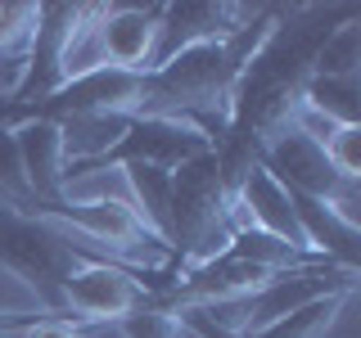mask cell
Wrapping results in <instances>:
<instances>
[{
	"label": "cell",
	"instance_id": "cell-1",
	"mask_svg": "<svg viewBox=\"0 0 361 338\" xmlns=\"http://www.w3.org/2000/svg\"><path fill=\"white\" fill-rule=\"evenodd\" d=\"M361 18L357 5H293L276 9L267 41L257 54L244 63L240 82L231 90V113H226V131L212 144L221 167L226 189H235L248 167L262 158V149L280 131H289L293 113L302 108V86L312 77L316 50L330 41L334 27Z\"/></svg>",
	"mask_w": 361,
	"mask_h": 338
},
{
	"label": "cell",
	"instance_id": "cell-2",
	"mask_svg": "<svg viewBox=\"0 0 361 338\" xmlns=\"http://www.w3.org/2000/svg\"><path fill=\"white\" fill-rule=\"evenodd\" d=\"M276 9H257L240 32L221 41H199L176 50L172 59L145 73V95H140V118H172L208 135V144L221 140L226 113H231V90L240 82L244 63L257 54L267 41Z\"/></svg>",
	"mask_w": 361,
	"mask_h": 338
},
{
	"label": "cell",
	"instance_id": "cell-3",
	"mask_svg": "<svg viewBox=\"0 0 361 338\" xmlns=\"http://www.w3.org/2000/svg\"><path fill=\"white\" fill-rule=\"evenodd\" d=\"M235 234V212H231V189L221 180L217 154H199L172 172V194H167V275H176L208 257L226 253Z\"/></svg>",
	"mask_w": 361,
	"mask_h": 338
},
{
	"label": "cell",
	"instance_id": "cell-4",
	"mask_svg": "<svg viewBox=\"0 0 361 338\" xmlns=\"http://www.w3.org/2000/svg\"><path fill=\"white\" fill-rule=\"evenodd\" d=\"M86 257L90 253L68 230L27 217V212L9 208V203H0V266L37 293L45 315H59L63 320V280L73 275Z\"/></svg>",
	"mask_w": 361,
	"mask_h": 338
},
{
	"label": "cell",
	"instance_id": "cell-5",
	"mask_svg": "<svg viewBox=\"0 0 361 338\" xmlns=\"http://www.w3.org/2000/svg\"><path fill=\"white\" fill-rule=\"evenodd\" d=\"M353 289L357 293V270L353 266H302V270H285V275H271L257 293H248L240 302H221V307H199L212 325H221L226 334L235 338H253L257 330L276 325L280 315H289L293 307L312 298H325V293H343Z\"/></svg>",
	"mask_w": 361,
	"mask_h": 338
},
{
	"label": "cell",
	"instance_id": "cell-6",
	"mask_svg": "<svg viewBox=\"0 0 361 338\" xmlns=\"http://www.w3.org/2000/svg\"><path fill=\"white\" fill-rule=\"evenodd\" d=\"M208 149H212L208 135L185 127V122L140 118V113H131L122 135L109 144L104 154L82 158V163H63V189L73 185V180H82V176L104 172V167H131V163H149V167H163V172H176L180 163H190V158H199Z\"/></svg>",
	"mask_w": 361,
	"mask_h": 338
},
{
	"label": "cell",
	"instance_id": "cell-7",
	"mask_svg": "<svg viewBox=\"0 0 361 338\" xmlns=\"http://www.w3.org/2000/svg\"><path fill=\"white\" fill-rule=\"evenodd\" d=\"M257 167L271 172L289 194H302V199H316L325 208H334L338 217L357 221V180H343L334 172V163L325 158V144L302 135L298 127L280 131L276 140L262 149Z\"/></svg>",
	"mask_w": 361,
	"mask_h": 338
},
{
	"label": "cell",
	"instance_id": "cell-8",
	"mask_svg": "<svg viewBox=\"0 0 361 338\" xmlns=\"http://www.w3.org/2000/svg\"><path fill=\"white\" fill-rule=\"evenodd\" d=\"M145 307H149V293L127 266L86 257L63 280V320L73 325H118Z\"/></svg>",
	"mask_w": 361,
	"mask_h": 338
},
{
	"label": "cell",
	"instance_id": "cell-9",
	"mask_svg": "<svg viewBox=\"0 0 361 338\" xmlns=\"http://www.w3.org/2000/svg\"><path fill=\"white\" fill-rule=\"evenodd\" d=\"M73 18H77V5H37V32H32L27 59H23V73L5 99L32 104V99L63 86V45H68V32H73Z\"/></svg>",
	"mask_w": 361,
	"mask_h": 338
},
{
	"label": "cell",
	"instance_id": "cell-10",
	"mask_svg": "<svg viewBox=\"0 0 361 338\" xmlns=\"http://www.w3.org/2000/svg\"><path fill=\"white\" fill-rule=\"evenodd\" d=\"M231 212H235V225H248V230H262V234H276V239H285L289 248H302V253H312L307 239H302V225L293 217V203H289V189L280 185L271 172L262 167H248V172L235 180L231 189ZM321 257V253H316Z\"/></svg>",
	"mask_w": 361,
	"mask_h": 338
},
{
	"label": "cell",
	"instance_id": "cell-11",
	"mask_svg": "<svg viewBox=\"0 0 361 338\" xmlns=\"http://www.w3.org/2000/svg\"><path fill=\"white\" fill-rule=\"evenodd\" d=\"M253 14H257V9L231 5V0H221V5H163L158 41H154V63L149 68H158L163 59H172V54L185 50V45L231 37V32H240Z\"/></svg>",
	"mask_w": 361,
	"mask_h": 338
},
{
	"label": "cell",
	"instance_id": "cell-12",
	"mask_svg": "<svg viewBox=\"0 0 361 338\" xmlns=\"http://www.w3.org/2000/svg\"><path fill=\"white\" fill-rule=\"evenodd\" d=\"M14 144H18V163H23V176H27L32 203L63 199V163H68L63 131L50 127V122H23V127H14Z\"/></svg>",
	"mask_w": 361,
	"mask_h": 338
},
{
	"label": "cell",
	"instance_id": "cell-13",
	"mask_svg": "<svg viewBox=\"0 0 361 338\" xmlns=\"http://www.w3.org/2000/svg\"><path fill=\"white\" fill-rule=\"evenodd\" d=\"M302 108L330 118L334 127H361V73L357 77H307Z\"/></svg>",
	"mask_w": 361,
	"mask_h": 338
},
{
	"label": "cell",
	"instance_id": "cell-14",
	"mask_svg": "<svg viewBox=\"0 0 361 338\" xmlns=\"http://www.w3.org/2000/svg\"><path fill=\"white\" fill-rule=\"evenodd\" d=\"M348 302H353V289L325 293V298H312V302H302V307H293L289 315H280L276 325L257 330L253 338H321V334L338 320V315H343Z\"/></svg>",
	"mask_w": 361,
	"mask_h": 338
},
{
	"label": "cell",
	"instance_id": "cell-15",
	"mask_svg": "<svg viewBox=\"0 0 361 338\" xmlns=\"http://www.w3.org/2000/svg\"><path fill=\"white\" fill-rule=\"evenodd\" d=\"M361 73V27L357 18L330 32V41L316 50L312 77H357Z\"/></svg>",
	"mask_w": 361,
	"mask_h": 338
},
{
	"label": "cell",
	"instance_id": "cell-16",
	"mask_svg": "<svg viewBox=\"0 0 361 338\" xmlns=\"http://www.w3.org/2000/svg\"><path fill=\"white\" fill-rule=\"evenodd\" d=\"M32 32H37V5H14V0H5V5H0V68H18L23 73Z\"/></svg>",
	"mask_w": 361,
	"mask_h": 338
},
{
	"label": "cell",
	"instance_id": "cell-17",
	"mask_svg": "<svg viewBox=\"0 0 361 338\" xmlns=\"http://www.w3.org/2000/svg\"><path fill=\"white\" fill-rule=\"evenodd\" d=\"M118 330H122V338H190L176 325L172 311H158V307H145V311L127 315V320H118Z\"/></svg>",
	"mask_w": 361,
	"mask_h": 338
},
{
	"label": "cell",
	"instance_id": "cell-18",
	"mask_svg": "<svg viewBox=\"0 0 361 338\" xmlns=\"http://www.w3.org/2000/svg\"><path fill=\"white\" fill-rule=\"evenodd\" d=\"M325 158L343 180H361V127H338L325 140Z\"/></svg>",
	"mask_w": 361,
	"mask_h": 338
}]
</instances>
